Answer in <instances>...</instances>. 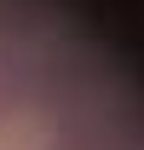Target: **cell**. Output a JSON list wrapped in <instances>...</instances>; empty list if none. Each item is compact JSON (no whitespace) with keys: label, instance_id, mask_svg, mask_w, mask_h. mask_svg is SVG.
I'll return each mask as SVG.
<instances>
[{"label":"cell","instance_id":"obj_1","mask_svg":"<svg viewBox=\"0 0 144 150\" xmlns=\"http://www.w3.org/2000/svg\"><path fill=\"white\" fill-rule=\"evenodd\" d=\"M52 150H81V144H69V139H58V144H52Z\"/></svg>","mask_w":144,"mask_h":150}]
</instances>
